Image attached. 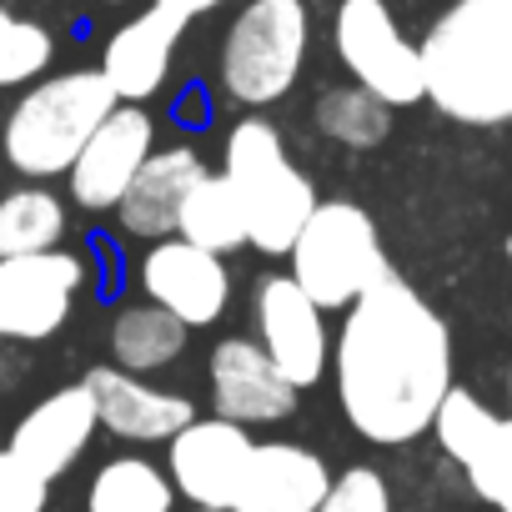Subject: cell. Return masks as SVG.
<instances>
[{
	"instance_id": "cell-1",
	"label": "cell",
	"mask_w": 512,
	"mask_h": 512,
	"mask_svg": "<svg viewBox=\"0 0 512 512\" xmlns=\"http://www.w3.org/2000/svg\"><path fill=\"white\" fill-rule=\"evenodd\" d=\"M332 362L347 422L382 447L422 437L452 387L447 322L397 277L352 302Z\"/></svg>"
},
{
	"instance_id": "cell-29",
	"label": "cell",
	"mask_w": 512,
	"mask_h": 512,
	"mask_svg": "<svg viewBox=\"0 0 512 512\" xmlns=\"http://www.w3.org/2000/svg\"><path fill=\"white\" fill-rule=\"evenodd\" d=\"M151 6H161V11H171V16H181V21H196V16L226 6V0H151Z\"/></svg>"
},
{
	"instance_id": "cell-23",
	"label": "cell",
	"mask_w": 512,
	"mask_h": 512,
	"mask_svg": "<svg viewBox=\"0 0 512 512\" xmlns=\"http://www.w3.org/2000/svg\"><path fill=\"white\" fill-rule=\"evenodd\" d=\"M176 487L141 457H116L96 472L86 512H171Z\"/></svg>"
},
{
	"instance_id": "cell-17",
	"label": "cell",
	"mask_w": 512,
	"mask_h": 512,
	"mask_svg": "<svg viewBox=\"0 0 512 512\" xmlns=\"http://www.w3.org/2000/svg\"><path fill=\"white\" fill-rule=\"evenodd\" d=\"M86 392L96 402V422L126 442H171L191 417L196 407L176 392H161L121 367H96L86 372Z\"/></svg>"
},
{
	"instance_id": "cell-26",
	"label": "cell",
	"mask_w": 512,
	"mask_h": 512,
	"mask_svg": "<svg viewBox=\"0 0 512 512\" xmlns=\"http://www.w3.org/2000/svg\"><path fill=\"white\" fill-rule=\"evenodd\" d=\"M317 512H392V492L377 467H352L332 477V492L322 497Z\"/></svg>"
},
{
	"instance_id": "cell-5",
	"label": "cell",
	"mask_w": 512,
	"mask_h": 512,
	"mask_svg": "<svg viewBox=\"0 0 512 512\" xmlns=\"http://www.w3.org/2000/svg\"><path fill=\"white\" fill-rule=\"evenodd\" d=\"M287 256H292V282L322 312H342L392 277L377 221L352 201H317Z\"/></svg>"
},
{
	"instance_id": "cell-22",
	"label": "cell",
	"mask_w": 512,
	"mask_h": 512,
	"mask_svg": "<svg viewBox=\"0 0 512 512\" xmlns=\"http://www.w3.org/2000/svg\"><path fill=\"white\" fill-rule=\"evenodd\" d=\"M66 236V206L41 191H11L0 201V256H36V251H56V241Z\"/></svg>"
},
{
	"instance_id": "cell-7",
	"label": "cell",
	"mask_w": 512,
	"mask_h": 512,
	"mask_svg": "<svg viewBox=\"0 0 512 512\" xmlns=\"http://www.w3.org/2000/svg\"><path fill=\"white\" fill-rule=\"evenodd\" d=\"M332 41L342 66L352 71V86L372 91L382 106H417L427 101V76H422V51L402 36L387 0H342Z\"/></svg>"
},
{
	"instance_id": "cell-3",
	"label": "cell",
	"mask_w": 512,
	"mask_h": 512,
	"mask_svg": "<svg viewBox=\"0 0 512 512\" xmlns=\"http://www.w3.org/2000/svg\"><path fill=\"white\" fill-rule=\"evenodd\" d=\"M221 176L231 181V191L241 201L246 246L267 251V256L292 251L297 231L317 211V191L292 166L287 141L277 136V126L262 121V116L236 121L231 136H226V166H221Z\"/></svg>"
},
{
	"instance_id": "cell-10",
	"label": "cell",
	"mask_w": 512,
	"mask_h": 512,
	"mask_svg": "<svg viewBox=\"0 0 512 512\" xmlns=\"http://www.w3.org/2000/svg\"><path fill=\"white\" fill-rule=\"evenodd\" d=\"M141 287L151 297V307L171 312L186 332L191 327H211L226 302H231V277L221 267V256L191 246V241H156L141 262Z\"/></svg>"
},
{
	"instance_id": "cell-25",
	"label": "cell",
	"mask_w": 512,
	"mask_h": 512,
	"mask_svg": "<svg viewBox=\"0 0 512 512\" xmlns=\"http://www.w3.org/2000/svg\"><path fill=\"white\" fill-rule=\"evenodd\" d=\"M56 56V41L46 26L36 21H21L0 6V86H26L36 81Z\"/></svg>"
},
{
	"instance_id": "cell-11",
	"label": "cell",
	"mask_w": 512,
	"mask_h": 512,
	"mask_svg": "<svg viewBox=\"0 0 512 512\" xmlns=\"http://www.w3.org/2000/svg\"><path fill=\"white\" fill-rule=\"evenodd\" d=\"M151 141H156L151 116L121 101V106L91 131V141L81 146V156H76L71 171H66L76 201H81L86 211H116V201L126 196V186L136 181V171L146 166Z\"/></svg>"
},
{
	"instance_id": "cell-27",
	"label": "cell",
	"mask_w": 512,
	"mask_h": 512,
	"mask_svg": "<svg viewBox=\"0 0 512 512\" xmlns=\"http://www.w3.org/2000/svg\"><path fill=\"white\" fill-rule=\"evenodd\" d=\"M51 482L31 472L16 452H0V512H46Z\"/></svg>"
},
{
	"instance_id": "cell-14",
	"label": "cell",
	"mask_w": 512,
	"mask_h": 512,
	"mask_svg": "<svg viewBox=\"0 0 512 512\" xmlns=\"http://www.w3.org/2000/svg\"><path fill=\"white\" fill-rule=\"evenodd\" d=\"M332 492V472L297 442H256L226 512H317Z\"/></svg>"
},
{
	"instance_id": "cell-15",
	"label": "cell",
	"mask_w": 512,
	"mask_h": 512,
	"mask_svg": "<svg viewBox=\"0 0 512 512\" xmlns=\"http://www.w3.org/2000/svg\"><path fill=\"white\" fill-rule=\"evenodd\" d=\"M181 31H186L181 16H171V11H161V6H146L141 16H131V21L106 41L101 76H106V86L116 91V101L141 106L146 96H156V91L166 86Z\"/></svg>"
},
{
	"instance_id": "cell-8",
	"label": "cell",
	"mask_w": 512,
	"mask_h": 512,
	"mask_svg": "<svg viewBox=\"0 0 512 512\" xmlns=\"http://www.w3.org/2000/svg\"><path fill=\"white\" fill-rule=\"evenodd\" d=\"M81 292V262L66 251L0 256V342L51 337Z\"/></svg>"
},
{
	"instance_id": "cell-21",
	"label": "cell",
	"mask_w": 512,
	"mask_h": 512,
	"mask_svg": "<svg viewBox=\"0 0 512 512\" xmlns=\"http://www.w3.org/2000/svg\"><path fill=\"white\" fill-rule=\"evenodd\" d=\"M181 347H186V327L171 312L151 307V302L146 307H126L116 317V327H111V357L131 377L171 367L181 357Z\"/></svg>"
},
{
	"instance_id": "cell-6",
	"label": "cell",
	"mask_w": 512,
	"mask_h": 512,
	"mask_svg": "<svg viewBox=\"0 0 512 512\" xmlns=\"http://www.w3.org/2000/svg\"><path fill=\"white\" fill-rule=\"evenodd\" d=\"M307 6L302 0H251L221 36V91L236 106L282 101L307 61Z\"/></svg>"
},
{
	"instance_id": "cell-33",
	"label": "cell",
	"mask_w": 512,
	"mask_h": 512,
	"mask_svg": "<svg viewBox=\"0 0 512 512\" xmlns=\"http://www.w3.org/2000/svg\"><path fill=\"white\" fill-rule=\"evenodd\" d=\"M196 512H206V507H196Z\"/></svg>"
},
{
	"instance_id": "cell-18",
	"label": "cell",
	"mask_w": 512,
	"mask_h": 512,
	"mask_svg": "<svg viewBox=\"0 0 512 512\" xmlns=\"http://www.w3.org/2000/svg\"><path fill=\"white\" fill-rule=\"evenodd\" d=\"M206 176V161L191 151V146H166V151H151L146 166L136 171V181L126 186V196L116 201L121 211V226L131 236H151V241H166L176 231V216H181V201L186 191Z\"/></svg>"
},
{
	"instance_id": "cell-16",
	"label": "cell",
	"mask_w": 512,
	"mask_h": 512,
	"mask_svg": "<svg viewBox=\"0 0 512 512\" xmlns=\"http://www.w3.org/2000/svg\"><path fill=\"white\" fill-rule=\"evenodd\" d=\"M96 427H101V422H96V402H91L86 382H81V387H61V392H51L46 402H36V407L16 422L6 452H16V457H21L31 472H41L46 482H56V477L91 447Z\"/></svg>"
},
{
	"instance_id": "cell-2",
	"label": "cell",
	"mask_w": 512,
	"mask_h": 512,
	"mask_svg": "<svg viewBox=\"0 0 512 512\" xmlns=\"http://www.w3.org/2000/svg\"><path fill=\"white\" fill-rule=\"evenodd\" d=\"M427 101L467 126L512 121V0H457L427 31Z\"/></svg>"
},
{
	"instance_id": "cell-31",
	"label": "cell",
	"mask_w": 512,
	"mask_h": 512,
	"mask_svg": "<svg viewBox=\"0 0 512 512\" xmlns=\"http://www.w3.org/2000/svg\"><path fill=\"white\" fill-rule=\"evenodd\" d=\"M507 262H512V236H507Z\"/></svg>"
},
{
	"instance_id": "cell-4",
	"label": "cell",
	"mask_w": 512,
	"mask_h": 512,
	"mask_svg": "<svg viewBox=\"0 0 512 512\" xmlns=\"http://www.w3.org/2000/svg\"><path fill=\"white\" fill-rule=\"evenodd\" d=\"M116 91L101 71H66L51 81H36L6 121V161L21 176H66L91 131L116 111Z\"/></svg>"
},
{
	"instance_id": "cell-24",
	"label": "cell",
	"mask_w": 512,
	"mask_h": 512,
	"mask_svg": "<svg viewBox=\"0 0 512 512\" xmlns=\"http://www.w3.org/2000/svg\"><path fill=\"white\" fill-rule=\"evenodd\" d=\"M317 126H322L332 141H342V146H352V151H367V146L387 141V131H392V106H382V101H377L372 91H362V86H337V91L322 96Z\"/></svg>"
},
{
	"instance_id": "cell-19",
	"label": "cell",
	"mask_w": 512,
	"mask_h": 512,
	"mask_svg": "<svg viewBox=\"0 0 512 512\" xmlns=\"http://www.w3.org/2000/svg\"><path fill=\"white\" fill-rule=\"evenodd\" d=\"M432 432L442 442V452L472 472V467H487L497 457H512V417H497L487 402H477L467 387H447L437 417H432Z\"/></svg>"
},
{
	"instance_id": "cell-32",
	"label": "cell",
	"mask_w": 512,
	"mask_h": 512,
	"mask_svg": "<svg viewBox=\"0 0 512 512\" xmlns=\"http://www.w3.org/2000/svg\"><path fill=\"white\" fill-rule=\"evenodd\" d=\"M111 6H121V0H111Z\"/></svg>"
},
{
	"instance_id": "cell-9",
	"label": "cell",
	"mask_w": 512,
	"mask_h": 512,
	"mask_svg": "<svg viewBox=\"0 0 512 512\" xmlns=\"http://www.w3.org/2000/svg\"><path fill=\"white\" fill-rule=\"evenodd\" d=\"M256 347L272 357V367L302 392L317 387L327 362H332V342H327V322L322 307L292 282V277H267L256 287Z\"/></svg>"
},
{
	"instance_id": "cell-13",
	"label": "cell",
	"mask_w": 512,
	"mask_h": 512,
	"mask_svg": "<svg viewBox=\"0 0 512 512\" xmlns=\"http://www.w3.org/2000/svg\"><path fill=\"white\" fill-rule=\"evenodd\" d=\"M297 387L272 367V357L256 347L251 337H226L211 352V402L216 417L236 422V427H256V422H287L297 412Z\"/></svg>"
},
{
	"instance_id": "cell-20",
	"label": "cell",
	"mask_w": 512,
	"mask_h": 512,
	"mask_svg": "<svg viewBox=\"0 0 512 512\" xmlns=\"http://www.w3.org/2000/svg\"><path fill=\"white\" fill-rule=\"evenodd\" d=\"M176 231H181V241H191V246H201V251H211V256L246 246V221H241V201H236L231 181L206 171V176L186 191L181 216H176Z\"/></svg>"
},
{
	"instance_id": "cell-12",
	"label": "cell",
	"mask_w": 512,
	"mask_h": 512,
	"mask_svg": "<svg viewBox=\"0 0 512 512\" xmlns=\"http://www.w3.org/2000/svg\"><path fill=\"white\" fill-rule=\"evenodd\" d=\"M251 437L246 427L226 422V417H191L176 437H171V477L176 492H186L196 507L206 512H226L236 497V482L246 472L251 457Z\"/></svg>"
},
{
	"instance_id": "cell-28",
	"label": "cell",
	"mask_w": 512,
	"mask_h": 512,
	"mask_svg": "<svg viewBox=\"0 0 512 512\" xmlns=\"http://www.w3.org/2000/svg\"><path fill=\"white\" fill-rule=\"evenodd\" d=\"M467 482H472V492H477L487 507L512 512V457H497V462H487V467H472Z\"/></svg>"
},
{
	"instance_id": "cell-30",
	"label": "cell",
	"mask_w": 512,
	"mask_h": 512,
	"mask_svg": "<svg viewBox=\"0 0 512 512\" xmlns=\"http://www.w3.org/2000/svg\"><path fill=\"white\" fill-rule=\"evenodd\" d=\"M507 407H512V377H507ZM507 417H512V412H507Z\"/></svg>"
}]
</instances>
